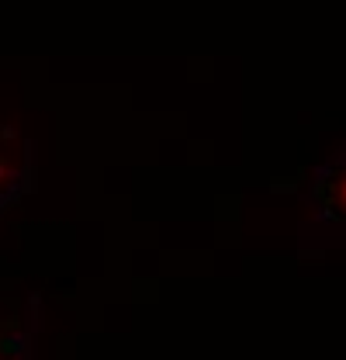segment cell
Segmentation results:
<instances>
[{
    "label": "cell",
    "mask_w": 346,
    "mask_h": 360,
    "mask_svg": "<svg viewBox=\"0 0 346 360\" xmlns=\"http://www.w3.org/2000/svg\"><path fill=\"white\" fill-rule=\"evenodd\" d=\"M340 205L346 208V180H340Z\"/></svg>",
    "instance_id": "6da1fadb"
}]
</instances>
